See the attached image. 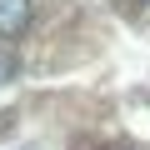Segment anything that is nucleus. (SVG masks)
<instances>
[{
	"label": "nucleus",
	"mask_w": 150,
	"mask_h": 150,
	"mask_svg": "<svg viewBox=\"0 0 150 150\" xmlns=\"http://www.w3.org/2000/svg\"><path fill=\"white\" fill-rule=\"evenodd\" d=\"M30 25V0H0V35H20Z\"/></svg>",
	"instance_id": "obj_1"
},
{
	"label": "nucleus",
	"mask_w": 150,
	"mask_h": 150,
	"mask_svg": "<svg viewBox=\"0 0 150 150\" xmlns=\"http://www.w3.org/2000/svg\"><path fill=\"white\" fill-rule=\"evenodd\" d=\"M145 5H150V0H145Z\"/></svg>",
	"instance_id": "obj_2"
}]
</instances>
